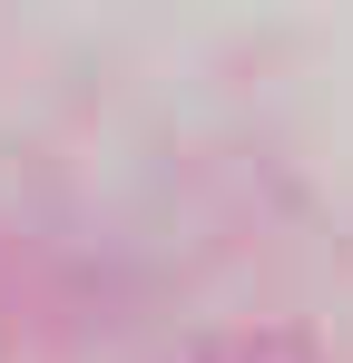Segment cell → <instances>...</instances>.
Returning a JSON list of instances; mask_svg holds the SVG:
<instances>
[{"instance_id": "6da1fadb", "label": "cell", "mask_w": 353, "mask_h": 363, "mask_svg": "<svg viewBox=\"0 0 353 363\" xmlns=\"http://www.w3.org/2000/svg\"><path fill=\"white\" fill-rule=\"evenodd\" d=\"M196 363H304V344H285V334H235V344H216V354Z\"/></svg>"}]
</instances>
